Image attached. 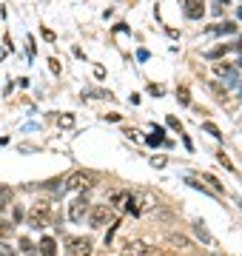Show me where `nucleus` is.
<instances>
[{
	"label": "nucleus",
	"mask_w": 242,
	"mask_h": 256,
	"mask_svg": "<svg viewBox=\"0 0 242 256\" xmlns=\"http://www.w3.org/2000/svg\"><path fill=\"white\" fill-rule=\"evenodd\" d=\"M122 256H160V250L146 245L142 239H128V242L122 245Z\"/></svg>",
	"instance_id": "f257e3e1"
},
{
	"label": "nucleus",
	"mask_w": 242,
	"mask_h": 256,
	"mask_svg": "<svg viewBox=\"0 0 242 256\" xmlns=\"http://www.w3.org/2000/svg\"><path fill=\"white\" fill-rule=\"evenodd\" d=\"M94 182H97V180H94V174L77 171V174H72V176H68V180L63 182V191H77V188H92Z\"/></svg>",
	"instance_id": "f03ea898"
},
{
	"label": "nucleus",
	"mask_w": 242,
	"mask_h": 256,
	"mask_svg": "<svg viewBox=\"0 0 242 256\" xmlns=\"http://www.w3.org/2000/svg\"><path fill=\"white\" fill-rule=\"evenodd\" d=\"M88 225H92V228L112 225V208H106V205H94V208L88 210Z\"/></svg>",
	"instance_id": "7ed1b4c3"
},
{
	"label": "nucleus",
	"mask_w": 242,
	"mask_h": 256,
	"mask_svg": "<svg viewBox=\"0 0 242 256\" xmlns=\"http://www.w3.org/2000/svg\"><path fill=\"white\" fill-rule=\"evenodd\" d=\"M88 196H86V194H80V196H77L74 202H72V208H68V220L72 222H83L86 216H88Z\"/></svg>",
	"instance_id": "20e7f679"
},
{
	"label": "nucleus",
	"mask_w": 242,
	"mask_h": 256,
	"mask_svg": "<svg viewBox=\"0 0 242 256\" xmlns=\"http://www.w3.org/2000/svg\"><path fill=\"white\" fill-rule=\"evenodd\" d=\"M68 256H92V242H88V236L68 239Z\"/></svg>",
	"instance_id": "39448f33"
},
{
	"label": "nucleus",
	"mask_w": 242,
	"mask_h": 256,
	"mask_svg": "<svg viewBox=\"0 0 242 256\" xmlns=\"http://www.w3.org/2000/svg\"><path fill=\"white\" fill-rule=\"evenodd\" d=\"M46 216H48V205L46 202H38L34 208H32V216H28V225L34 230H43V222H46Z\"/></svg>",
	"instance_id": "423d86ee"
},
{
	"label": "nucleus",
	"mask_w": 242,
	"mask_h": 256,
	"mask_svg": "<svg viewBox=\"0 0 242 256\" xmlns=\"http://www.w3.org/2000/svg\"><path fill=\"white\" fill-rule=\"evenodd\" d=\"M186 14L191 20H200L205 14V0H186Z\"/></svg>",
	"instance_id": "0eeeda50"
},
{
	"label": "nucleus",
	"mask_w": 242,
	"mask_h": 256,
	"mask_svg": "<svg viewBox=\"0 0 242 256\" xmlns=\"http://www.w3.org/2000/svg\"><path fill=\"white\" fill-rule=\"evenodd\" d=\"M205 32H208V34H234V32H236V23H220V26H208Z\"/></svg>",
	"instance_id": "6e6552de"
},
{
	"label": "nucleus",
	"mask_w": 242,
	"mask_h": 256,
	"mask_svg": "<svg viewBox=\"0 0 242 256\" xmlns=\"http://www.w3.org/2000/svg\"><path fill=\"white\" fill-rule=\"evenodd\" d=\"M40 256H57V245L52 236H43V242H40Z\"/></svg>",
	"instance_id": "1a4fd4ad"
},
{
	"label": "nucleus",
	"mask_w": 242,
	"mask_h": 256,
	"mask_svg": "<svg viewBox=\"0 0 242 256\" xmlns=\"http://www.w3.org/2000/svg\"><path fill=\"white\" fill-rule=\"evenodd\" d=\"M214 72L220 74V77H225V80H236V74H234V66H228V63H220V66H214Z\"/></svg>",
	"instance_id": "9d476101"
},
{
	"label": "nucleus",
	"mask_w": 242,
	"mask_h": 256,
	"mask_svg": "<svg viewBox=\"0 0 242 256\" xmlns=\"http://www.w3.org/2000/svg\"><path fill=\"white\" fill-rule=\"evenodd\" d=\"M194 234H196L200 239H202L205 245H214V236H211V234L205 230V225H202V222H194Z\"/></svg>",
	"instance_id": "9b49d317"
},
{
	"label": "nucleus",
	"mask_w": 242,
	"mask_h": 256,
	"mask_svg": "<svg viewBox=\"0 0 242 256\" xmlns=\"http://www.w3.org/2000/svg\"><path fill=\"white\" fill-rule=\"evenodd\" d=\"M83 97H86V100H88V97H100V100H108V97H114V94H112V92H102V88H86Z\"/></svg>",
	"instance_id": "f8f14e48"
},
{
	"label": "nucleus",
	"mask_w": 242,
	"mask_h": 256,
	"mask_svg": "<svg viewBox=\"0 0 242 256\" xmlns=\"http://www.w3.org/2000/svg\"><path fill=\"white\" fill-rule=\"evenodd\" d=\"M126 202H128V191H120V194H114V196H112V205H114V208H126Z\"/></svg>",
	"instance_id": "ddd939ff"
},
{
	"label": "nucleus",
	"mask_w": 242,
	"mask_h": 256,
	"mask_svg": "<svg viewBox=\"0 0 242 256\" xmlns=\"http://www.w3.org/2000/svg\"><path fill=\"white\" fill-rule=\"evenodd\" d=\"M12 196H14V191H12L9 185H0V208H3V205H9Z\"/></svg>",
	"instance_id": "4468645a"
},
{
	"label": "nucleus",
	"mask_w": 242,
	"mask_h": 256,
	"mask_svg": "<svg viewBox=\"0 0 242 256\" xmlns=\"http://www.w3.org/2000/svg\"><path fill=\"white\" fill-rule=\"evenodd\" d=\"M148 146H162L166 142V137H162V128H154V134H148V140H146Z\"/></svg>",
	"instance_id": "2eb2a0df"
},
{
	"label": "nucleus",
	"mask_w": 242,
	"mask_h": 256,
	"mask_svg": "<svg viewBox=\"0 0 242 256\" xmlns=\"http://www.w3.org/2000/svg\"><path fill=\"white\" fill-rule=\"evenodd\" d=\"M177 100L182 102V106H191V92H188L186 86H180L177 88Z\"/></svg>",
	"instance_id": "dca6fc26"
},
{
	"label": "nucleus",
	"mask_w": 242,
	"mask_h": 256,
	"mask_svg": "<svg viewBox=\"0 0 242 256\" xmlns=\"http://www.w3.org/2000/svg\"><path fill=\"white\" fill-rule=\"evenodd\" d=\"M228 48H231V46H216V48H211V52H208L205 57H208V60H216V57H222Z\"/></svg>",
	"instance_id": "f3484780"
},
{
	"label": "nucleus",
	"mask_w": 242,
	"mask_h": 256,
	"mask_svg": "<svg viewBox=\"0 0 242 256\" xmlns=\"http://www.w3.org/2000/svg\"><path fill=\"white\" fill-rule=\"evenodd\" d=\"M20 250H23V254H26V256H34V245H32V242H28L26 236L20 239Z\"/></svg>",
	"instance_id": "a211bd4d"
},
{
	"label": "nucleus",
	"mask_w": 242,
	"mask_h": 256,
	"mask_svg": "<svg viewBox=\"0 0 242 256\" xmlns=\"http://www.w3.org/2000/svg\"><path fill=\"white\" fill-rule=\"evenodd\" d=\"M117 228H120V220H112V228H108V234H106V245H112L114 234H117Z\"/></svg>",
	"instance_id": "6ab92c4d"
},
{
	"label": "nucleus",
	"mask_w": 242,
	"mask_h": 256,
	"mask_svg": "<svg viewBox=\"0 0 242 256\" xmlns=\"http://www.w3.org/2000/svg\"><path fill=\"white\" fill-rule=\"evenodd\" d=\"M202 128H205V131H208V134H211V137H214V140H222V134H220V128H216L214 122H205Z\"/></svg>",
	"instance_id": "aec40b11"
},
{
	"label": "nucleus",
	"mask_w": 242,
	"mask_h": 256,
	"mask_svg": "<svg viewBox=\"0 0 242 256\" xmlns=\"http://www.w3.org/2000/svg\"><path fill=\"white\" fill-rule=\"evenodd\" d=\"M57 122H60L63 128H72V126H74V117H72V114H60V117H57Z\"/></svg>",
	"instance_id": "412c9836"
},
{
	"label": "nucleus",
	"mask_w": 242,
	"mask_h": 256,
	"mask_svg": "<svg viewBox=\"0 0 242 256\" xmlns=\"http://www.w3.org/2000/svg\"><path fill=\"white\" fill-rule=\"evenodd\" d=\"M0 256H18V248L6 245V242H0Z\"/></svg>",
	"instance_id": "4be33fe9"
},
{
	"label": "nucleus",
	"mask_w": 242,
	"mask_h": 256,
	"mask_svg": "<svg viewBox=\"0 0 242 256\" xmlns=\"http://www.w3.org/2000/svg\"><path fill=\"white\" fill-rule=\"evenodd\" d=\"M9 234H12V225H9L6 220H0V242H3V239L9 236Z\"/></svg>",
	"instance_id": "5701e85b"
},
{
	"label": "nucleus",
	"mask_w": 242,
	"mask_h": 256,
	"mask_svg": "<svg viewBox=\"0 0 242 256\" xmlns=\"http://www.w3.org/2000/svg\"><path fill=\"white\" fill-rule=\"evenodd\" d=\"M216 156H220V165H222V168H228V171H231V168H234V165H231V160L225 156V151H220V154H216Z\"/></svg>",
	"instance_id": "b1692460"
},
{
	"label": "nucleus",
	"mask_w": 242,
	"mask_h": 256,
	"mask_svg": "<svg viewBox=\"0 0 242 256\" xmlns=\"http://www.w3.org/2000/svg\"><path fill=\"white\" fill-rule=\"evenodd\" d=\"M168 128H174V131H180V134H182V126H180L177 117H168Z\"/></svg>",
	"instance_id": "393cba45"
},
{
	"label": "nucleus",
	"mask_w": 242,
	"mask_h": 256,
	"mask_svg": "<svg viewBox=\"0 0 242 256\" xmlns=\"http://www.w3.org/2000/svg\"><path fill=\"white\" fill-rule=\"evenodd\" d=\"M171 242H174V245H180V248H188V239H182V236H171Z\"/></svg>",
	"instance_id": "a878e982"
},
{
	"label": "nucleus",
	"mask_w": 242,
	"mask_h": 256,
	"mask_svg": "<svg viewBox=\"0 0 242 256\" xmlns=\"http://www.w3.org/2000/svg\"><path fill=\"white\" fill-rule=\"evenodd\" d=\"M48 68H52V72H54V74H60V63H57L54 57H52V60H48Z\"/></svg>",
	"instance_id": "bb28decb"
},
{
	"label": "nucleus",
	"mask_w": 242,
	"mask_h": 256,
	"mask_svg": "<svg viewBox=\"0 0 242 256\" xmlns=\"http://www.w3.org/2000/svg\"><path fill=\"white\" fill-rule=\"evenodd\" d=\"M148 94H154V97H162V88H160V86H148Z\"/></svg>",
	"instance_id": "cd10ccee"
},
{
	"label": "nucleus",
	"mask_w": 242,
	"mask_h": 256,
	"mask_svg": "<svg viewBox=\"0 0 242 256\" xmlns=\"http://www.w3.org/2000/svg\"><path fill=\"white\" fill-rule=\"evenodd\" d=\"M40 34H43V37H46V40H48V43H52V40H54V32H48V28H40Z\"/></svg>",
	"instance_id": "c85d7f7f"
},
{
	"label": "nucleus",
	"mask_w": 242,
	"mask_h": 256,
	"mask_svg": "<svg viewBox=\"0 0 242 256\" xmlns=\"http://www.w3.org/2000/svg\"><path fill=\"white\" fill-rule=\"evenodd\" d=\"M94 77H106V68L102 66H94Z\"/></svg>",
	"instance_id": "c756f323"
},
{
	"label": "nucleus",
	"mask_w": 242,
	"mask_h": 256,
	"mask_svg": "<svg viewBox=\"0 0 242 256\" xmlns=\"http://www.w3.org/2000/svg\"><path fill=\"white\" fill-rule=\"evenodd\" d=\"M151 165H154V168H162V165H166V160H162V156H160V160L154 156V160H151Z\"/></svg>",
	"instance_id": "7c9ffc66"
},
{
	"label": "nucleus",
	"mask_w": 242,
	"mask_h": 256,
	"mask_svg": "<svg viewBox=\"0 0 242 256\" xmlns=\"http://www.w3.org/2000/svg\"><path fill=\"white\" fill-rule=\"evenodd\" d=\"M216 3H220V6H222V3H225V6H228V0H216Z\"/></svg>",
	"instance_id": "2f4dec72"
},
{
	"label": "nucleus",
	"mask_w": 242,
	"mask_h": 256,
	"mask_svg": "<svg viewBox=\"0 0 242 256\" xmlns=\"http://www.w3.org/2000/svg\"><path fill=\"white\" fill-rule=\"evenodd\" d=\"M236 14H240V20H242V6H240V9H236Z\"/></svg>",
	"instance_id": "473e14b6"
},
{
	"label": "nucleus",
	"mask_w": 242,
	"mask_h": 256,
	"mask_svg": "<svg viewBox=\"0 0 242 256\" xmlns=\"http://www.w3.org/2000/svg\"><path fill=\"white\" fill-rule=\"evenodd\" d=\"M240 68H242V57H240Z\"/></svg>",
	"instance_id": "72a5a7b5"
}]
</instances>
